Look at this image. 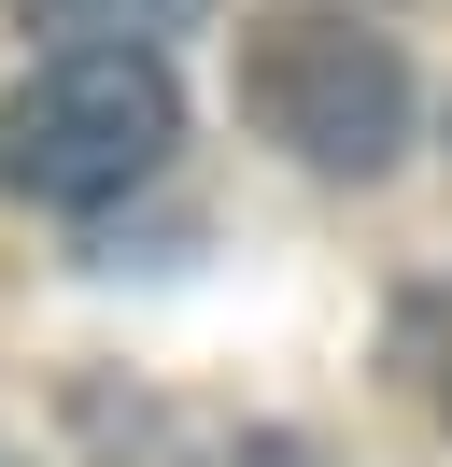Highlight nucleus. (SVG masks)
<instances>
[{"label":"nucleus","instance_id":"3","mask_svg":"<svg viewBox=\"0 0 452 467\" xmlns=\"http://www.w3.org/2000/svg\"><path fill=\"white\" fill-rule=\"evenodd\" d=\"M56 43H156V29H198L212 0H28Z\"/></svg>","mask_w":452,"mask_h":467},{"label":"nucleus","instance_id":"5","mask_svg":"<svg viewBox=\"0 0 452 467\" xmlns=\"http://www.w3.org/2000/svg\"><path fill=\"white\" fill-rule=\"evenodd\" d=\"M212 467H325L311 439H241V453H212Z\"/></svg>","mask_w":452,"mask_h":467},{"label":"nucleus","instance_id":"1","mask_svg":"<svg viewBox=\"0 0 452 467\" xmlns=\"http://www.w3.org/2000/svg\"><path fill=\"white\" fill-rule=\"evenodd\" d=\"M170 142H184V99H170L156 43H56L0 86V199H28V213L128 199Z\"/></svg>","mask_w":452,"mask_h":467},{"label":"nucleus","instance_id":"4","mask_svg":"<svg viewBox=\"0 0 452 467\" xmlns=\"http://www.w3.org/2000/svg\"><path fill=\"white\" fill-rule=\"evenodd\" d=\"M396 368H410V397L452 425V284H424L410 312H396Z\"/></svg>","mask_w":452,"mask_h":467},{"label":"nucleus","instance_id":"2","mask_svg":"<svg viewBox=\"0 0 452 467\" xmlns=\"http://www.w3.org/2000/svg\"><path fill=\"white\" fill-rule=\"evenodd\" d=\"M241 114L269 128L297 171L367 184L410 142V57H396L367 15H339V0H269V15H241Z\"/></svg>","mask_w":452,"mask_h":467}]
</instances>
